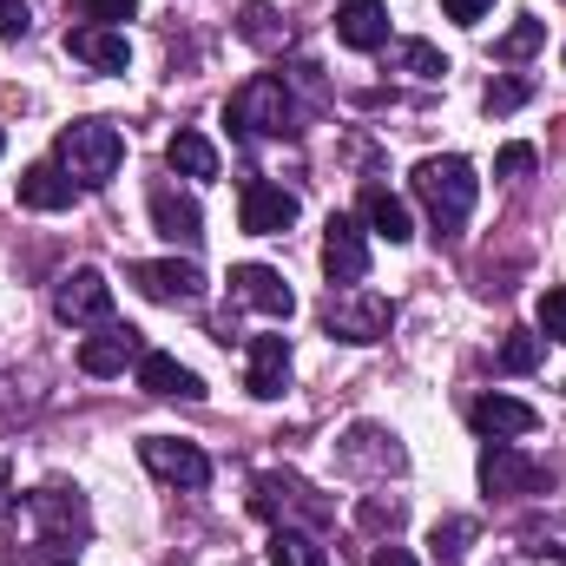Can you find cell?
<instances>
[{"mask_svg": "<svg viewBox=\"0 0 566 566\" xmlns=\"http://www.w3.org/2000/svg\"><path fill=\"white\" fill-rule=\"evenodd\" d=\"M27 521H33V554L40 560H80V547H86V534H93V514H86V494H73V488H60V481H46V488H33L27 494Z\"/></svg>", "mask_w": 566, "mask_h": 566, "instance_id": "6da1fadb", "label": "cell"}, {"mask_svg": "<svg viewBox=\"0 0 566 566\" xmlns=\"http://www.w3.org/2000/svg\"><path fill=\"white\" fill-rule=\"evenodd\" d=\"M409 185H416V198H422V211L434 218V231H441V238H454V231L474 218L481 178H474V165H468V158H454V151H441V158H422Z\"/></svg>", "mask_w": 566, "mask_h": 566, "instance_id": "7a4b0ae2", "label": "cell"}, {"mask_svg": "<svg viewBox=\"0 0 566 566\" xmlns=\"http://www.w3.org/2000/svg\"><path fill=\"white\" fill-rule=\"evenodd\" d=\"M119 158H126V139H119V126H106V119H80V126H66L60 145H53V165H60L80 191L113 185Z\"/></svg>", "mask_w": 566, "mask_h": 566, "instance_id": "3957f363", "label": "cell"}, {"mask_svg": "<svg viewBox=\"0 0 566 566\" xmlns=\"http://www.w3.org/2000/svg\"><path fill=\"white\" fill-rule=\"evenodd\" d=\"M231 126L238 139H290L296 133V99L277 73H258L231 93Z\"/></svg>", "mask_w": 566, "mask_h": 566, "instance_id": "277c9868", "label": "cell"}, {"mask_svg": "<svg viewBox=\"0 0 566 566\" xmlns=\"http://www.w3.org/2000/svg\"><path fill=\"white\" fill-rule=\"evenodd\" d=\"M389 323H396V303L389 296H376V290H336L329 296V310H323V329L329 336H343V343H382L389 336Z\"/></svg>", "mask_w": 566, "mask_h": 566, "instance_id": "5b68a950", "label": "cell"}, {"mask_svg": "<svg viewBox=\"0 0 566 566\" xmlns=\"http://www.w3.org/2000/svg\"><path fill=\"white\" fill-rule=\"evenodd\" d=\"M481 488H488V494H501V501H521V494L554 488V468L527 461L514 441H488V448H481Z\"/></svg>", "mask_w": 566, "mask_h": 566, "instance_id": "8992f818", "label": "cell"}, {"mask_svg": "<svg viewBox=\"0 0 566 566\" xmlns=\"http://www.w3.org/2000/svg\"><path fill=\"white\" fill-rule=\"evenodd\" d=\"M139 461L165 481V488H185V494H198L205 481H211V461H205V448L198 441H178V434H145L139 441Z\"/></svg>", "mask_w": 566, "mask_h": 566, "instance_id": "52a82bcc", "label": "cell"}, {"mask_svg": "<svg viewBox=\"0 0 566 566\" xmlns=\"http://www.w3.org/2000/svg\"><path fill=\"white\" fill-rule=\"evenodd\" d=\"M53 316L60 323H113V283L99 277L93 264H80V271H66L60 290H53Z\"/></svg>", "mask_w": 566, "mask_h": 566, "instance_id": "ba28073f", "label": "cell"}, {"mask_svg": "<svg viewBox=\"0 0 566 566\" xmlns=\"http://www.w3.org/2000/svg\"><path fill=\"white\" fill-rule=\"evenodd\" d=\"M238 224H244L251 238H283V231L296 224V191H283L271 178H244V191H238Z\"/></svg>", "mask_w": 566, "mask_h": 566, "instance_id": "9c48e42d", "label": "cell"}, {"mask_svg": "<svg viewBox=\"0 0 566 566\" xmlns=\"http://www.w3.org/2000/svg\"><path fill=\"white\" fill-rule=\"evenodd\" d=\"M231 303L264 310V316H277V323L296 316V290H290L271 264H231Z\"/></svg>", "mask_w": 566, "mask_h": 566, "instance_id": "30bf717a", "label": "cell"}, {"mask_svg": "<svg viewBox=\"0 0 566 566\" xmlns=\"http://www.w3.org/2000/svg\"><path fill=\"white\" fill-rule=\"evenodd\" d=\"M323 271H329V283H363L369 277V238H363V224L356 218H329V231H323Z\"/></svg>", "mask_w": 566, "mask_h": 566, "instance_id": "8fae6325", "label": "cell"}, {"mask_svg": "<svg viewBox=\"0 0 566 566\" xmlns=\"http://www.w3.org/2000/svg\"><path fill=\"white\" fill-rule=\"evenodd\" d=\"M126 277L139 296L151 303H198L205 296V277H198V264H178V258H158V264H126Z\"/></svg>", "mask_w": 566, "mask_h": 566, "instance_id": "7c38bea8", "label": "cell"}, {"mask_svg": "<svg viewBox=\"0 0 566 566\" xmlns=\"http://www.w3.org/2000/svg\"><path fill=\"white\" fill-rule=\"evenodd\" d=\"M66 53L86 60L93 73H126L133 66V40L106 20H86V27H66Z\"/></svg>", "mask_w": 566, "mask_h": 566, "instance_id": "4fadbf2b", "label": "cell"}, {"mask_svg": "<svg viewBox=\"0 0 566 566\" xmlns=\"http://www.w3.org/2000/svg\"><path fill=\"white\" fill-rule=\"evenodd\" d=\"M139 356H145V336L133 323H99V336L80 343V369H86V376H119V369L139 363Z\"/></svg>", "mask_w": 566, "mask_h": 566, "instance_id": "5bb4252c", "label": "cell"}, {"mask_svg": "<svg viewBox=\"0 0 566 566\" xmlns=\"http://www.w3.org/2000/svg\"><path fill=\"white\" fill-rule=\"evenodd\" d=\"M151 224H158V238H171V244H185V251L205 244V211H198V198H185L178 185H151Z\"/></svg>", "mask_w": 566, "mask_h": 566, "instance_id": "9a60e30c", "label": "cell"}, {"mask_svg": "<svg viewBox=\"0 0 566 566\" xmlns=\"http://www.w3.org/2000/svg\"><path fill=\"white\" fill-rule=\"evenodd\" d=\"M336 40L356 53H382L389 46V7L382 0H336Z\"/></svg>", "mask_w": 566, "mask_h": 566, "instance_id": "2e32d148", "label": "cell"}, {"mask_svg": "<svg viewBox=\"0 0 566 566\" xmlns=\"http://www.w3.org/2000/svg\"><path fill=\"white\" fill-rule=\"evenodd\" d=\"M343 468H356V474H402L409 468V454L396 448V434H382V428H349L343 434Z\"/></svg>", "mask_w": 566, "mask_h": 566, "instance_id": "e0dca14e", "label": "cell"}, {"mask_svg": "<svg viewBox=\"0 0 566 566\" xmlns=\"http://www.w3.org/2000/svg\"><path fill=\"white\" fill-rule=\"evenodd\" d=\"M139 389L158 396V402H198V396H205V382H198L178 356H165V349H145L139 356Z\"/></svg>", "mask_w": 566, "mask_h": 566, "instance_id": "ac0fdd59", "label": "cell"}, {"mask_svg": "<svg viewBox=\"0 0 566 566\" xmlns=\"http://www.w3.org/2000/svg\"><path fill=\"white\" fill-rule=\"evenodd\" d=\"M468 422H474V434H488V441H514V434H534L541 428V409H527L514 396H481L468 409Z\"/></svg>", "mask_w": 566, "mask_h": 566, "instance_id": "d6986e66", "label": "cell"}, {"mask_svg": "<svg viewBox=\"0 0 566 566\" xmlns=\"http://www.w3.org/2000/svg\"><path fill=\"white\" fill-rule=\"evenodd\" d=\"M244 389H251L258 402H277L283 389H290V343H283V336H258V343H251Z\"/></svg>", "mask_w": 566, "mask_h": 566, "instance_id": "ffe728a7", "label": "cell"}, {"mask_svg": "<svg viewBox=\"0 0 566 566\" xmlns=\"http://www.w3.org/2000/svg\"><path fill=\"white\" fill-rule=\"evenodd\" d=\"M73 198H80V185H73L60 165H27V171H20V205H27V211H66Z\"/></svg>", "mask_w": 566, "mask_h": 566, "instance_id": "44dd1931", "label": "cell"}, {"mask_svg": "<svg viewBox=\"0 0 566 566\" xmlns=\"http://www.w3.org/2000/svg\"><path fill=\"white\" fill-rule=\"evenodd\" d=\"M363 218H369V231H376V238H389V244H409V238H416L409 205H402L396 191H382V185H369V191H363Z\"/></svg>", "mask_w": 566, "mask_h": 566, "instance_id": "7402d4cb", "label": "cell"}, {"mask_svg": "<svg viewBox=\"0 0 566 566\" xmlns=\"http://www.w3.org/2000/svg\"><path fill=\"white\" fill-rule=\"evenodd\" d=\"M165 165L178 178H218V145L205 139V133H171L165 139Z\"/></svg>", "mask_w": 566, "mask_h": 566, "instance_id": "603a6c76", "label": "cell"}, {"mask_svg": "<svg viewBox=\"0 0 566 566\" xmlns=\"http://www.w3.org/2000/svg\"><path fill=\"white\" fill-rule=\"evenodd\" d=\"M382 53H389V73H416V80H441L448 73L441 46H428V40H389Z\"/></svg>", "mask_w": 566, "mask_h": 566, "instance_id": "cb8c5ba5", "label": "cell"}, {"mask_svg": "<svg viewBox=\"0 0 566 566\" xmlns=\"http://www.w3.org/2000/svg\"><path fill=\"white\" fill-rule=\"evenodd\" d=\"M468 547H474V521L468 514H448V521H434V534H428V554L441 566H461L468 560Z\"/></svg>", "mask_w": 566, "mask_h": 566, "instance_id": "d4e9b609", "label": "cell"}, {"mask_svg": "<svg viewBox=\"0 0 566 566\" xmlns=\"http://www.w3.org/2000/svg\"><path fill=\"white\" fill-rule=\"evenodd\" d=\"M238 33H244L251 46H264V53H277V46H290V27H283V13H277V7H264V0H251V7H244Z\"/></svg>", "mask_w": 566, "mask_h": 566, "instance_id": "484cf974", "label": "cell"}, {"mask_svg": "<svg viewBox=\"0 0 566 566\" xmlns=\"http://www.w3.org/2000/svg\"><path fill=\"white\" fill-rule=\"evenodd\" d=\"M271 566H329V554L316 547V534L277 527V534H271Z\"/></svg>", "mask_w": 566, "mask_h": 566, "instance_id": "4316f807", "label": "cell"}, {"mask_svg": "<svg viewBox=\"0 0 566 566\" xmlns=\"http://www.w3.org/2000/svg\"><path fill=\"white\" fill-rule=\"evenodd\" d=\"M541 356H547V336H534V329H507V336H501V369H507V376L541 369Z\"/></svg>", "mask_w": 566, "mask_h": 566, "instance_id": "83f0119b", "label": "cell"}, {"mask_svg": "<svg viewBox=\"0 0 566 566\" xmlns=\"http://www.w3.org/2000/svg\"><path fill=\"white\" fill-rule=\"evenodd\" d=\"M527 554H547V560H566V514H547V521H527L521 527Z\"/></svg>", "mask_w": 566, "mask_h": 566, "instance_id": "f1b7e54d", "label": "cell"}, {"mask_svg": "<svg viewBox=\"0 0 566 566\" xmlns=\"http://www.w3.org/2000/svg\"><path fill=\"white\" fill-rule=\"evenodd\" d=\"M541 40H547V20H534V13H527L521 27H507V33L494 40V60H527Z\"/></svg>", "mask_w": 566, "mask_h": 566, "instance_id": "f546056e", "label": "cell"}, {"mask_svg": "<svg viewBox=\"0 0 566 566\" xmlns=\"http://www.w3.org/2000/svg\"><path fill=\"white\" fill-rule=\"evenodd\" d=\"M402 514H409V507H402V494H369V501L356 507V521H363L369 534H396V527H402Z\"/></svg>", "mask_w": 566, "mask_h": 566, "instance_id": "4dcf8cb0", "label": "cell"}, {"mask_svg": "<svg viewBox=\"0 0 566 566\" xmlns=\"http://www.w3.org/2000/svg\"><path fill=\"white\" fill-rule=\"evenodd\" d=\"M527 99H534V80H494L481 106H488V113H514V106H527Z\"/></svg>", "mask_w": 566, "mask_h": 566, "instance_id": "1f68e13d", "label": "cell"}, {"mask_svg": "<svg viewBox=\"0 0 566 566\" xmlns=\"http://www.w3.org/2000/svg\"><path fill=\"white\" fill-rule=\"evenodd\" d=\"M541 329H547L554 343H566V283H554V290L541 296Z\"/></svg>", "mask_w": 566, "mask_h": 566, "instance_id": "d6a6232c", "label": "cell"}, {"mask_svg": "<svg viewBox=\"0 0 566 566\" xmlns=\"http://www.w3.org/2000/svg\"><path fill=\"white\" fill-rule=\"evenodd\" d=\"M534 165H541V151H534V145H501V158H494V171H501V178H527Z\"/></svg>", "mask_w": 566, "mask_h": 566, "instance_id": "836d02e7", "label": "cell"}, {"mask_svg": "<svg viewBox=\"0 0 566 566\" xmlns=\"http://www.w3.org/2000/svg\"><path fill=\"white\" fill-rule=\"evenodd\" d=\"M27 27H33V20H27V0H0V33H7V40H20Z\"/></svg>", "mask_w": 566, "mask_h": 566, "instance_id": "e575fe53", "label": "cell"}, {"mask_svg": "<svg viewBox=\"0 0 566 566\" xmlns=\"http://www.w3.org/2000/svg\"><path fill=\"white\" fill-rule=\"evenodd\" d=\"M494 0H441V13L448 20H461V27H481V13H488Z\"/></svg>", "mask_w": 566, "mask_h": 566, "instance_id": "d590c367", "label": "cell"}, {"mask_svg": "<svg viewBox=\"0 0 566 566\" xmlns=\"http://www.w3.org/2000/svg\"><path fill=\"white\" fill-rule=\"evenodd\" d=\"M86 13L113 27V20H133V13H139V0H86Z\"/></svg>", "mask_w": 566, "mask_h": 566, "instance_id": "8d00e7d4", "label": "cell"}, {"mask_svg": "<svg viewBox=\"0 0 566 566\" xmlns=\"http://www.w3.org/2000/svg\"><path fill=\"white\" fill-rule=\"evenodd\" d=\"M369 566H422L409 547H382V554H369Z\"/></svg>", "mask_w": 566, "mask_h": 566, "instance_id": "74e56055", "label": "cell"}, {"mask_svg": "<svg viewBox=\"0 0 566 566\" xmlns=\"http://www.w3.org/2000/svg\"><path fill=\"white\" fill-rule=\"evenodd\" d=\"M7 494H13V468L0 461V514H7Z\"/></svg>", "mask_w": 566, "mask_h": 566, "instance_id": "f35d334b", "label": "cell"}, {"mask_svg": "<svg viewBox=\"0 0 566 566\" xmlns=\"http://www.w3.org/2000/svg\"><path fill=\"white\" fill-rule=\"evenodd\" d=\"M0 145H7V139H0Z\"/></svg>", "mask_w": 566, "mask_h": 566, "instance_id": "ab89813d", "label": "cell"}]
</instances>
